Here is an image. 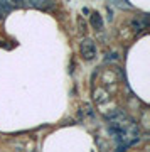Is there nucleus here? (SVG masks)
<instances>
[{"label": "nucleus", "mask_w": 150, "mask_h": 152, "mask_svg": "<svg viewBox=\"0 0 150 152\" xmlns=\"http://www.w3.org/2000/svg\"><path fill=\"white\" fill-rule=\"evenodd\" d=\"M132 27H133L135 31H142V27H143V24H142L140 20H137V19H135V20H132Z\"/></svg>", "instance_id": "obj_7"}, {"label": "nucleus", "mask_w": 150, "mask_h": 152, "mask_svg": "<svg viewBox=\"0 0 150 152\" xmlns=\"http://www.w3.org/2000/svg\"><path fill=\"white\" fill-rule=\"evenodd\" d=\"M90 22H91L93 29H96V31H103V19H101V15H100L98 12H93V14H91Z\"/></svg>", "instance_id": "obj_3"}, {"label": "nucleus", "mask_w": 150, "mask_h": 152, "mask_svg": "<svg viewBox=\"0 0 150 152\" xmlns=\"http://www.w3.org/2000/svg\"><path fill=\"white\" fill-rule=\"evenodd\" d=\"M10 10H12V5L9 4V2H0V19L5 17Z\"/></svg>", "instance_id": "obj_6"}, {"label": "nucleus", "mask_w": 150, "mask_h": 152, "mask_svg": "<svg viewBox=\"0 0 150 152\" xmlns=\"http://www.w3.org/2000/svg\"><path fill=\"white\" fill-rule=\"evenodd\" d=\"M108 98L110 96H108V93L105 91L103 88H98L96 91H95V100H96V103H105Z\"/></svg>", "instance_id": "obj_4"}, {"label": "nucleus", "mask_w": 150, "mask_h": 152, "mask_svg": "<svg viewBox=\"0 0 150 152\" xmlns=\"http://www.w3.org/2000/svg\"><path fill=\"white\" fill-rule=\"evenodd\" d=\"M31 5L37 7V9H51L54 4H52V2H49V0H32V2H31Z\"/></svg>", "instance_id": "obj_5"}, {"label": "nucleus", "mask_w": 150, "mask_h": 152, "mask_svg": "<svg viewBox=\"0 0 150 152\" xmlns=\"http://www.w3.org/2000/svg\"><path fill=\"white\" fill-rule=\"evenodd\" d=\"M108 122V130L113 135L115 142L118 145L117 152H125L128 147L137 144L140 139V130L138 125L135 124V120H132L127 113L115 110L111 113L106 115Z\"/></svg>", "instance_id": "obj_1"}, {"label": "nucleus", "mask_w": 150, "mask_h": 152, "mask_svg": "<svg viewBox=\"0 0 150 152\" xmlns=\"http://www.w3.org/2000/svg\"><path fill=\"white\" fill-rule=\"evenodd\" d=\"M79 53L83 56V59L91 61L95 56H96V46H95V41L93 39H84L83 42L79 44Z\"/></svg>", "instance_id": "obj_2"}, {"label": "nucleus", "mask_w": 150, "mask_h": 152, "mask_svg": "<svg viewBox=\"0 0 150 152\" xmlns=\"http://www.w3.org/2000/svg\"><path fill=\"white\" fill-rule=\"evenodd\" d=\"M78 27H79L81 32H86V24L83 20V17H78Z\"/></svg>", "instance_id": "obj_8"}]
</instances>
